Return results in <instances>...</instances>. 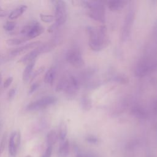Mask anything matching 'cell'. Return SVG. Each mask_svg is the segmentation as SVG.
I'll return each mask as SVG.
<instances>
[{
	"label": "cell",
	"mask_w": 157,
	"mask_h": 157,
	"mask_svg": "<svg viewBox=\"0 0 157 157\" xmlns=\"http://www.w3.org/2000/svg\"><path fill=\"white\" fill-rule=\"evenodd\" d=\"M6 139H7V134L4 133L0 142V156L5 149V147L6 144Z\"/></svg>",
	"instance_id": "cell-24"
},
{
	"label": "cell",
	"mask_w": 157,
	"mask_h": 157,
	"mask_svg": "<svg viewBox=\"0 0 157 157\" xmlns=\"http://www.w3.org/2000/svg\"><path fill=\"white\" fill-rule=\"evenodd\" d=\"M82 107L85 109H90V107H91V102H90V99L88 98H87L86 97L83 98V99L82 100Z\"/></svg>",
	"instance_id": "cell-25"
},
{
	"label": "cell",
	"mask_w": 157,
	"mask_h": 157,
	"mask_svg": "<svg viewBox=\"0 0 157 157\" xmlns=\"http://www.w3.org/2000/svg\"><path fill=\"white\" fill-rule=\"evenodd\" d=\"M1 82H2V75H1V73L0 72V85H1Z\"/></svg>",
	"instance_id": "cell-33"
},
{
	"label": "cell",
	"mask_w": 157,
	"mask_h": 157,
	"mask_svg": "<svg viewBox=\"0 0 157 157\" xmlns=\"http://www.w3.org/2000/svg\"><path fill=\"white\" fill-rule=\"evenodd\" d=\"M35 63L36 61H33L26 65L22 74V78L24 82H28L30 79L31 76L32 75L33 70L35 66Z\"/></svg>",
	"instance_id": "cell-13"
},
{
	"label": "cell",
	"mask_w": 157,
	"mask_h": 157,
	"mask_svg": "<svg viewBox=\"0 0 157 157\" xmlns=\"http://www.w3.org/2000/svg\"><path fill=\"white\" fill-rule=\"evenodd\" d=\"M57 98L53 96H47L34 101L31 102L26 106V110L28 111H34L44 109L48 106L55 104Z\"/></svg>",
	"instance_id": "cell-3"
},
{
	"label": "cell",
	"mask_w": 157,
	"mask_h": 157,
	"mask_svg": "<svg viewBox=\"0 0 157 157\" xmlns=\"http://www.w3.org/2000/svg\"><path fill=\"white\" fill-rule=\"evenodd\" d=\"M55 11L54 23L57 27L63 25L67 18V7L66 2L63 1H55Z\"/></svg>",
	"instance_id": "cell-4"
},
{
	"label": "cell",
	"mask_w": 157,
	"mask_h": 157,
	"mask_svg": "<svg viewBox=\"0 0 157 157\" xmlns=\"http://www.w3.org/2000/svg\"><path fill=\"white\" fill-rule=\"evenodd\" d=\"M86 140L91 143H96L97 142V139L93 136H89L86 138Z\"/></svg>",
	"instance_id": "cell-30"
},
{
	"label": "cell",
	"mask_w": 157,
	"mask_h": 157,
	"mask_svg": "<svg viewBox=\"0 0 157 157\" xmlns=\"http://www.w3.org/2000/svg\"><path fill=\"white\" fill-rule=\"evenodd\" d=\"M7 15V12L2 11V12H0V17H6Z\"/></svg>",
	"instance_id": "cell-31"
},
{
	"label": "cell",
	"mask_w": 157,
	"mask_h": 157,
	"mask_svg": "<svg viewBox=\"0 0 157 157\" xmlns=\"http://www.w3.org/2000/svg\"><path fill=\"white\" fill-rule=\"evenodd\" d=\"M55 75H56L55 69L54 67H50L47 71V72L45 74V75L44 77V82L46 83L47 84L52 85L55 78Z\"/></svg>",
	"instance_id": "cell-15"
},
{
	"label": "cell",
	"mask_w": 157,
	"mask_h": 157,
	"mask_svg": "<svg viewBox=\"0 0 157 157\" xmlns=\"http://www.w3.org/2000/svg\"><path fill=\"white\" fill-rule=\"evenodd\" d=\"M21 140V134L19 131H13L9 139V152L10 156H15L18 150Z\"/></svg>",
	"instance_id": "cell-6"
},
{
	"label": "cell",
	"mask_w": 157,
	"mask_h": 157,
	"mask_svg": "<svg viewBox=\"0 0 157 157\" xmlns=\"http://www.w3.org/2000/svg\"><path fill=\"white\" fill-rule=\"evenodd\" d=\"M76 157H83L80 154H77V156H76Z\"/></svg>",
	"instance_id": "cell-35"
},
{
	"label": "cell",
	"mask_w": 157,
	"mask_h": 157,
	"mask_svg": "<svg viewBox=\"0 0 157 157\" xmlns=\"http://www.w3.org/2000/svg\"><path fill=\"white\" fill-rule=\"evenodd\" d=\"M67 132V128L66 123L62 121L60 122L59 125V137L61 140L63 141L65 140Z\"/></svg>",
	"instance_id": "cell-18"
},
{
	"label": "cell",
	"mask_w": 157,
	"mask_h": 157,
	"mask_svg": "<svg viewBox=\"0 0 157 157\" xmlns=\"http://www.w3.org/2000/svg\"><path fill=\"white\" fill-rule=\"evenodd\" d=\"M86 6L90 9L89 15L91 18L104 23L105 21V7L100 1H86Z\"/></svg>",
	"instance_id": "cell-2"
},
{
	"label": "cell",
	"mask_w": 157,
	"mask_h": 157,
	"mask_svg": "<svg viewBox=\"0 0 157 157\" xmlns=\"http://www.w3.org/2000/svg\"><path fill=\"white\" fill-rule=\"evenodd\" d=\"M86 157H90V156H86Z\"/></svg>",
	"instance_id": "cell-37"
},
{
	"label": "cell",
	"mask_w": 157,
	"mask_h": 157,
	"mask_svg": "<svg viewBox=\"0 0 157 157\" xmlns=\"http://www.w3.org/2000/svg\"><path fill=\"white\" fill-rule=\"evenodd\" d=\"M44 31V28L38 22L25 26L22 30L21 33L26 34L28 39H34L39 36Z\"/></svg>",
	"instance_id": "cell-5"
},
{
	"label": "cell",
	"mask_w": 157,
	"mask_h": 157,
	"mask_svg": "<svg viewBox=\"0 0 157 157\" xmlns=\"http://www.w3.org/2000/svg\"><path fill=\"white\" fill-rule=\"evenodd\" d=\"M2 11H4V9H3L2 7L0 6V12H2Z\"/></svg>",
	"instance_id": "cell-34"
},
{
	"label": "cell",
	"mask_w": 157,
	"mask_h": 157,
	"mask_svg": "<svg viewBox=\"0 0 157 157\" xmlns=\"http://www.w3.org/2000/svg\"><path fill=\"white\" fill-rule=\"evenodd\" d=\"M124 1L120 0H112L108 2V6L110 10L112 11H117L121 9L124 4Z\"/></svg>",
	"instance_id": "cell-16"
},
{
	"label": "cell",
	"mask_w": 157,
	"mask_h": 157,
	"mask_svg": "<svg viewBox=\"0 0 157 157\" xmlns=\"http://www.w3.org/2000/svg\"><path fill=\"white\" fill-rule=\"evenodd\" d=\"M40 19L44 23H51L55 20V17L52 15L48 14H44V13H40L39 15Z\"/></svg>",
	"instance_id": "cell-20"
},
{
	"label": "cell",
	"mask_w": 157,
	"mask_h": 157,
	"mask_svg": "<svg viewBox=\"0 0 157 157\" xmlns=\"http://www.w3.org/2000/svg\"><path fill=\"white\" fill-rule=\"evenodd\" d=\"M156 63L155 61H142L138 64L136 69V74L139 77H142L146 75L150 71L154 69L156 67Z\"/></svg>",
	"instance_id": "cell-9"
},
{
	"label": "cell",
	"mask_w": 157,
	"mask_h": 157,
	"mask_svg": "<svg viewBox=\"0 0 157 157\" xmlns=\"http://www.w3.org/2000/svg\"><path fill=\"white\" fill-rule=\"evenodd\" d=\"M15 90L14 88H12L9 90L8 93V96L9 99H12L15 96Z\"/></svg>",
	"instance_id": "cell-29"
},
{
	"label": "cell",
	"mask_w": 157,
	"mask_h": 157,
	"mask_svg": "<svg viewBox=\"0 0 157 157\" xmlns=\"http://www.w3.org/2000/svg\"><path fill=\"white\" fill-rule=\"evenodd\" d=\"M39 83H37V82H35L29 88V90L28 91V93L29 94H33L34 92H35L36 91V90H37V88H39Z\"/></svg>",
	"instance_id": "cell-27"
},
{
	"label": "cell",
	"mask_w": 157,
	"mask_h": 157,
	"mask_svg": "<svg viewBox=\"0 0 157 157\" xmlns=\"http://www.w3.org/2000/svg\"><path fill=\"white\" fill-rule=\"evenodd\" d=\"M66 59L71 64L79 66L83 64V61L80 52L77 49H71L66 54Z\"/></svg>",
	"instance_id": "cell-10"
},
{
	"label": "cell",
	"mask_w": 157,
	"mask_h": 157,
	"mask_svg": "<svg viewBox=\"0 0 157 157\" xmlns=\"http://www.w3.org/2000/svg\"><path fill=\"white\" fill-rule=\"evenodd\" d=\"M42 45H39L36 48L33 49V50L30 51L26 55H25L23 56H22L18 61V63H23V64H29L31 62L35 61V59L41 53H45L44 49Z\"/></svg>",
	"instance_id": "cell-7"
},
{
	"label": "cell",
	"mask_w": 157,
	"mask_h": 157,
	"mask_svg": "<svg viewBox=\"0 0 157 157\" xmlns=\"http://www.w3.org/2000/svg\"><path fill=\"white\" fill-rule=\"evenodd\" d=\"M40 44V41H34V42L26 44L23 46L15 48L14 50L11 51V52L10 53V55L12 57L17 56L28 50H29L30 49H32L33 48H36L37 46L39 45Z\"/></svg>",
	"instance_id": "cell-11"
},
{
	"label": "cell",
	"mask_w": 157,
	"mask_h": 157,
	"mask_svg": "<svg viewBox=\"0 0 157 157\" xmlns=\"http://www.w3.org/2000/svg\"><path fill=\"white\" fill-rule=\"evenodd\" d=\"M13 82V77H9L4 82L3 84V87L4 88H7L12 83V82Z\"/></svg>",
	"instance_id": "cell-28"
},
{
	"label": "cell",
	"mask_w": 157,
	"mask_h": 157,
	"mask_svg": "<svg viewBox=\"0 0 157 157\" xmlns=\"http://www.w3.org/2000/svg\"><path fill=\"white\" fill-rule=\"evenodd\" d=\"M153 33L155 36L157 35V21L156 22V24L155 25V28L153 29Z\"/></svg>",
	"instance_id": "cell-32"
},
{
	"label": "cell",
	"mask_w": 157,
	"mask_h": 157,
	"mask_svg": "<svg viewBox=\"0 0 157 157\" xmlns=\"http://www.w3.org/2000/svg\"><path fill=\"white\" fill-rule=\"evenodd\" d=\"M88 31L90 35L89 45L93 50L98 51L105 47L107 44L106 28L104 26L98 28L88 27Z\"/></svg>",
	"instance_id": "cell-1"
},
{
	"label": "cell",
	"mask_w": 157,
	"mask_h": 157,
	"mask_svg": "<svg viewBox=\"0 0 157 157\" xmlns=\"http://www.w3.org/2000/svg\"><path fill=\"white\" fill-rule=\"evenodd\" d=\"M58 136L55 130L50 131L47 135V144L48 146H53L57 142Z\"/></svg>",
	"instance_id": "cell-17"
},
{
	"label": "cell",
	"mask_w": 157,
	"mask_h": 157,
	"mask_svg": "<svg viewBox=\"0 0 157 157\" xmlns=\"http://www.w3.org/2000/svg\"><path fill=\"white\" fill-rule=\"evenodd\" d=\"M15 27V23L12 21H7L4 25L3 28L7 31H11L14 29Z\"/></svg>",
	"instance_id": "cell-22"
},
{
	"label": "cell",
	"mask_w": 157,
	"mask_h": 157,
	"mask_svg": "<svg viewBox=\"0 0 157 157\" xmlns=\"http://www.w3.org/2000/svg\"><path fill=\"white\" fill-rule=\"evenodd\" d=\"M69 153V143L68 140H63L59 147L58 151V157H67Z\"/></svg>",
	"instance_id": "cell-12"
},
{
	"label": "cell",
	"mask_w": 157,
	"mask_h": 157,
	"mask_svg": "<svg viewBox=\"0 0 157 157\" xmlns=\"http://www.w3.org/2000/svg\"><path fill=\"white\" fill-rule=\"evenodd\" d=\"M133 113L136 115V117L139 118H144L145 117V114L146 113L145 111L140 107H137V108H134V110L133 111Z\"/></svg>",
	"instance_id": "cell-23"
},
{
	"label": "cell",
	"mask_w": 157,
	"mask_h": 157,
	"mask_svg": "<svg viewBox=\"0 0 157 157\" xmlns=\"http://www.w3.org/2000/svg\"><path fill=\"white\" fill-rule=\"evenodd\" d=\"M52 150H53V147L52 146H48L45 152L44 153V154L42 155L41 157H51Z\"/></svg>",
	"instance_id": "cell-26"
},
{
	"label": "cell",
	"mask_w": 157,
	"mask_h": 157,
	"mask_svg": "<svg viewBox=\"0 0 157 157\" xmlns=\"http://www.w3.org/2000/svg\"><path fill=\"white\" fill-rule=\"evenodd\" d=\"M28 39H25V38H10L7 39L6 42L7 45H18L22 44L25 43L26 41H27Z\"/></svg>",
	"instance_id": "cell-19"
},
{
	"label": "cell",
	"mask_w": 157,
	"mask_h": 157,
	"mask_svg": "<svg viewBox=\"0 0 157 157\" xmlns=\"http://www.w3.org/2000/svg\"><path fill=\"white\" fill-rule=\"evenodd\" d=\"M25 157H33V156H32L31 155H27V156H25Z\"/></svg>",
	"instance_id": "cell-36"
},
{
	"label": "cell",
	"mask_w": 157,
	"mask_h": 157,
	"mask_svg": "<svg viewBox=\"0 0 157 157\" xmlns=\"http://www.w3.org/2000/svg\"><path fill=\"white\" fill-rule=\"evenodd\" d=\"M45 70V67L44 66H41L39 67L37 70H36L33 74H32L31 78H30V82H32L36 77L39 76Z\"/></svg>",
	"instance_id": "cell-21"
},
{
	"label": "cell",
	"mask_w": 157,
	"mask_h": 157,
	"mask_svg": "<svg viewBox=\"0 0 157 157\" xmlns=\"http://www.w3.org/2000/svg\"><path fill=\"white\" fill-rule=\"evenodd\" d=\"M28 7L25 5L18 7L13 10L9 15V18L10 20H15L20 17L27 9Z\"/></svg>",
	"instance_id": "cell-14"
},
{
	"label": "cell",
	"mask_w": 157,
	"mask_h": 157,
	"mask_svg": "<svg viewBox=\"0 0 157 157\" xmlns=\"http://www.w3.org/2000/svg\"><path fill=\"white\" fill-rule=\"evenodd\" d=\"M134 11L133 9H129L128 11L126 17L124 19V22L123 24V30H122V39L123 40H126L129 35L131 29L132 27V25L133 23L134 20Z\"/></svg>",
	"instance_id": "cell-8"
}]
</instances>
